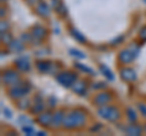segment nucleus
<instances>
[{"mask_svg":"<svg viewBox=\"0 0 146 136\" xmlns=\"http://www.w3.org/2000/svg\"><path fill=\"white\" fill-rule=\"evenodd\" d=\"M29 86H23V85H20V83L16 84V85H12L10 86V90H9V95L12 97V98H20V97H23L25 95H27L29 92Z\"/></svg>","mask_w":146,"mask_h":136,"instance_id":"20e7f679","label":"nucleus"},{"mask_svg":"<svg viewBox=\"0 0 146 136\" xmlns=\"http://www.w3.org/2000/svg\"><path fill=\"white\" fill-rule=\"evenodd\" d=\"M110 101H111V96H110V94H106V92L100 94L95 97V103H98L99 106H105Z\"/></svg>","mask_w":146,"mask_h":136,"instance_id":"9b49d317","label":"nucleus"},{"mask_svg":"<svg viewBox=\"0 0 146 136\" xmlns=\"http://www.w3.org/2000/svg\"><path fill=\"white\" fill-rule=\"evenodd\" d=\"M57 81L60 83L61 85L66 88H71L73 86V84L77 81V75L74 73H72V72H63V73L58 74L57 77Z\"/></svg>","mask_w":146,"mask_h":136,"instance_id":"7ed1b4c3","label":"nucleus"},{"mask_svg":"<svg viewBox=\"0 0 146 136\" xmlns=\"http://www.w3.org/2000/svg\"><path fill=\"white\" fill-rule=\"evenodd\" d=\"M125 133L128 135H140L141 134V126L139 125H129L125 130Z\"/></svg>","mask_w":146,"mask_h":136,"instance_id":"dca6fc26","label":"nucleus"},{"mask_svg":"<svg viewBox=\"0 0 146 136\" xmlns=\"http://www.w3.org/2000/svg\"><path fill=\"white\" fill-rule=\"evenodd\" d=\"M140 38H143V39L146 40V27H144V28L141 29V32H140Z\"/></svg>","mask_w":146,"mask_h":136,"instance_id":"393cba45","label":"nucleus"},{"mask_svg":"<svg viewBox=\"0 0 146 136\" xmlns=\"http://www.w3.org/2000/svg\"><path fill=\"white\" fill-rule=\"evenodd\" d=\"M32 34H33V38L42 40L45 37V29L42 27H35V28L32 30Z\"/></svg>","mask_w":146,"mask_h":136,"instance_id":"2eb2a0df","label":"nucleus"},{"mask_svg":"<svg viewBox=\"0 0 146 136\" xmlns=\"http://www.w3.org/2000/svg\"><path fill=\"white\" fill-rule=\"evenodd\" d=\"M70 53H71V55H73L74 57H77V58H84L85 57V55L83 52L77 51V50H70Z\"/></svg>","mask_w":146,"mask_h":136,"instance_id":"aec40b11","label":"nucleus"},{"mask_svg":"<svg viewBox=\"0 0 146 136\" xmlns=\"http://www.w3.org/2000/svg\"><path fill=\"white\" fill-rule=\"evenodd\" d=\"M26 1H27V3H28V4H29V5H35V4H36V3H38V1H39V0H26Z\"/></svg>","mask_w":146,"mask_h":136,"instance_id":"a878e982","label":"nucleus"},{"mask_svg":"<svg viewBox=\"0 0 146 136\" xmlns=\"http://www.w3.org/2000/svg\"><path fill=\"white\" fill-rule=\"evenodd\" d=\"M77 67H78L79 69H82V71L88 72V73H93V71L89 69V68H86V66H83V65H79V63H77Z\"/></svg>","mask_w":146,"mask_h":136,"instance_id":"5701e85b","label":"nucleus"},{"mask_svg":"<svg viewBox=\"0 0 146 136\" xmlns=\"http://www.w3.org/2000/svg\"><path fill=\"white\" fill-rule=\"evenodd\" d=\"M36 66H38L39 68V71H42V72H51L52 73V63L51 62H46V61H42V62H38L36 63Z\"/></svg>","mask_w":146,"mask_h":136,"instance_id":"ddd939ff","label":"nucleus"},{"mask_svg":"<svg viewBox=\"0 0 146 136\" xmlns=\"http://www.w3.org/2000/svg\"><path fill=\"white\" fill-rule=\"evenodd\" d=\"M98 113L100 114V117H102L110 121H117L121 117L119 111L115 106H100Z\"/></svg>","mask_w":146,"mask_h":136,"instance_id":"f03ea898","label":"nucleus"},{"mask_svg":"<svg viewBox=\"0 0 146 136\" xmlns=\"http://www.w3.org/2000/svg\"><path fill=\"white\" fill-rule=\"evenodd\" d=\"M35 10H36V12H38L40 16L46 17V16H49V15H50V7H49L45 3H40L39 5L36 6Z\"/></svg>","mask_w":146,"mask_h":136,"instance_id":"f8f14e48","label":"nucleus"},{"mask_svg":"<svg viewBox=\"0 0 146 136\" xmlns=\"http://www.w3.org/2000/svg\"><path fill=\"white\" fill-rule=\"evenodd\" d=\"M10 46H16V48L11 49L12 51H21V50L23 49V45H22V43L20 42V40H11Z\"/></svg>","mask_w":146,"mask_h":136,"instance_id":"a211bd4d","label":"nucleus"},{"mask_svg":"<svg viewBox=\"0 0 146 136\" xmlns=\"http://www.w3.org/2000/svg\"><path fill=\"white\" fill-rule=\"evenodd\" d=\"M63 119H65V116H63V112L62 111H58L54 114V118H52V126L55 128H58V126L63 125Z\"/></svg>","mask_w":146,"mask_h":136,"instance_id":"6e6552de","label":"nucleus"},{"mask_svg":"<svg viewBox=\"0 0 146 136\" xmlns=\"http://www.w3.org/2000/svg\"><path fill=\"white\" fill-rule=\"evenodd\" d=\"M121 77L125 81H133L136 79V74L131 68H123L121 71Z\"/></svg>","mask_w":146,"mask_h":136,"instance_id":"423d86ee","label":"nucleus"},{"mask_svg":"<svg viewBox=\"0 0 146 136\" xmlns=\"http://www.w3.org/2000/svg\"><path fill=\"white\" fill-rule=\"evenodd\" d=\"M16 63V66L20 68L21 71H28L29 69V61H28V58L27 57H20V58H17V60L15 61Z\"/></svg>","mask_w":146,"mask_h":136,"instance_id":"1a4fd4ad","label":"nucleus"},{"mask_svg":"<svg viewBox=\"0 0 146 136\" xmlns=\"http://www.w3.org/2000/svg\"><path fill=\"white\" fill-rule=\"evenodd\" d=\"M72 88L77 94H79V95H84L86 92V88H85V84L83 83V81H77V83L73 84Z\"/></svg>","mask_w":146,"mask_h":136,"instance_id":"4468645a","label":"nucleus"},{"mask_svg":"<svg viewBox=\"0 0 146 136\" xmlns=\"http://www.w3.org/2000/svg\"><path fill=\"white\" fill-rule=\"evenodd\" d=\"M139 110L141 112V114L144 117H146V106L145 105H139Z\"/></svg>","mask_w":146,"mask_h":136,"instance_id":"b1692460","label":"nucleus"},{"mask_svg":"<svg viewBox=\"0 0 146 136\" xmlns=\"http://www.w3.org/2000/svg\"><path fill=\"white\" fill-rule=\"evenodd\" d=\"M52 118H54V114H51V113H49V112H45L42 116H39L38 121L45 126H50L52 124Z\"/></svg>","mask_w":146,"mask_h":136,"instance_id":"0eeeda50","label":"nucleus"},{"mask_svg":"<svg viewBox=\"0 0 146 136\" xmlns=\"http://www.w3.org/2000/svg\"><path fill=\"white\" fill-rule=\"evenodd\" d=\"M3 81L5 84L12 86V85H16L20 83V78H18V74L15 73L13 71H6L5 73L3 74Z\"/></svg>","mask_w":146,"mask_h":136,"instance_id":"39448f33","label":"nucleus"},{"mask_svg":"<svg viewBox=\"0 0 146 136\" xmlns=\"http://www.w3.org/2000/svg\"><path fill=\"white\" fill-rule=\"evenodd\" d=\"M127 113H128V118H129L130 120H133V121L136 120V114H135V112L131 110V108H128V110H127Z\"/></svg>","mask_w":146,"mask_h":136,"instance_id":"4be33fe9","label":"nucleus"},{"mask_svg":"<svg viewBox=\"0 0 146 136\" xmlns=\"http://www.w3.org/2000/svg\"><path fill=\"white\" fill-rule=\"evenodd\" d=\"M22 130H23V133H26L27 135H32V134H34V129H33V126H32V125H25L23 126V129H22Z\"/></svg>","mask_w":146,"mask_h":136,"instance_id":"412c9836","label":"nucleus"},{"mask_svg":"<svg viewBox=\"0 0 146 136\" xmlns=\"http://www.w3.org/2000/svg\"><path fill=\"white\" fill-rule=\"evenodd\" d=\"M144 1H145V3H146V0H144Z\"/></svg>","mask_w":146,"mask_h":136,"instance_id":"bb28decb","label":"nucleus"},{"mask_svg":"<svg viewBox=\"0 0 146 136\" xmlns=\"http://www.w3.org/2000/svg\"><path fill=\"white\" fill-rule=\"evenodd\" d=\"M86 120L85 114L79 110H74L71 113H68L67 116H65L63 119V126L66 129H77V128H82L84 126Z\"/></svg>","mask_w":146,"mask_h":136,"instance_id":"f257e3e1","label":"nucleus"},{"mask_svg":"<svg viewBox=\"0 0 146 136\" xmlns=\"http://www.w3.org/2000/svg\"><path fill=\"white\" fill-rule=\"evenodd\" d=\"M100 69H101L102 74H104L105 77H107V79H110V80H113V79H115V75H113V73H112L111 71H110L108 67H106L105 65H101V66H100Z\"/></svg>","mask_w":146,"mask_h":136,"instance_id":"f3484780","label":"nucleus"},{"mask_svg":"<svg viewBox=\"0 0 146 136\" xmlns=\"http://www.w3.org/2000/svg\"><path fill=\"white\" fill-rule=\"evenodd\" d=\"M71 33H72L73 35H74L76 39L78 40V42H80V43H85V38H84V35H83V34H80L77 29H72V30H71Z\"/></svg>","mask_w":146,"mask_h":136,"instance_id":"6ab92c4d","label":"nucleus"},{"mask_svg":"<svg viewBox=\"0 0 146 136\" xmlns=\"http://www.w3.org/2000/svg\"><path fill=\"white\" fill-rule=\"evenodd\" d=\"M134 56H133V53H131V51L129 49L128 50H124V51H122L119 53V60L123 62V63H129L134 60Z\"/></svg>","mask_w":146,"mask_h":136,"instance_id":"9d476101","label":"nucleus"}]
</instances>
